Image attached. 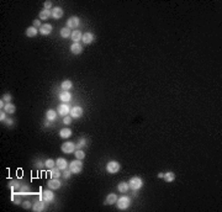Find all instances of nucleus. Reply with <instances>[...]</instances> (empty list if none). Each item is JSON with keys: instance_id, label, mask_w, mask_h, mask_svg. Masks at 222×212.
I'll use <instances>...</instances> for the list:
<instances>
[{"instance_id": "40", "label": "nucleus", "mask_w": 222, "mask_h": 212, "mask_svg": "<svg viewBox=\"0 0 222 212\" xmlns=\"http://www.w3.org/2000/svg\"><path fill=\"white\" fill-rule=\"evenodd\" d=\"M0 121L2 122V121H6V112L5 111H0Z\"/></svg>"}, {"instance_id": "10", "label": "nucleus", "mask_w": 222, "mask_h": 212, "mask_svg": "<svg viewBox=\"0 0 222 212\" xmlns=\"http://www.w3.org/2000/svg\"><path fill=\"white\" fill-rule=\"evenodd\" d=\"M47 186H48V189L58 190V189L62 186V183H60L59 178H51V179L47 181Z\"/></svg>"}, {"instance_id": "12", "label": "nucleus", "mask_w": 222, "mask_h": 212, "mask_svg": "<svg viewBox=\"0 0 222 212\" xmlns=\"http://www.w3.org/2000/svg\"><path fill=\"white\" fill-rule=\"evenodd\" d=\"M46 204H47V202H45L43 200H40V201L35 202V204L32 205V211H35V212L45 211V210H46Z\"/></svg>"}, {"instance_id": "37", "label": "nucleus", "mask_w": 222, "mask_h": 212, "mask_svg": "<svg viewBox=\"0 0 222 212\" xmlns=\"http://www.w3.org/2000/svg\"><path fill=\"white\" fill-rule=\"evenodd\" d=\"M43 6H45V9H46V10H51V9H53V7H52V1H50V0L45 1Z\"/></svg>"}, {"instance_id": "14", "label": "nucleus", "mask_w": 222, "mask_h": 212, "mask_svg": "<svg viewBox=\"0 0 222 212\" xmlns=\"http://www.w3.org/2000/svg\"><path fill=\"white\" fill-rule=\"evenodd\" d=\"M94 40H95V36H94L93 32H85V33H83L82 42H83L84 45H90Z\"/></svg>"}, {"instance_id": "1", "label": "nucleus", "mask_w": 222, "mask_h": 212, "mask_svg": "<svg viewBox=\"0 0 222 212\" xmlns=\"http://www.w3.org/2000/svg\"><path fill=\"white\" fill-rule=\"evenodd\" d=\"M131 202H132L131 197H130V196L123 195V196H121V197H118V199H117V201H116V206H117V209H118V210L125 211V210H127V209L131 206Z\"/></svg>"}, {"instance_id": "8", "label": "nucleus", "mask_w": 222, "mask_h": 212, "mask_svg": "<svg viewBox=\"0 0 222 212\" xmlns=\"http://www.w3.org/2000/svg\"><path fill=\"white\" fill-rule=\"evenodd\" d=\"M57 113H58L59 116H63V117H64V116H67V115L70 113V107H69V105L62 103V104H59V105L57 106Z\"/></svg>"}, {"instance_id": "22", "label": "nucleus", "mask_w": 222, "mask_h": 212, "mask_svg": "<svg viewBox=\"0 0 222 212\" xmlns=\"http://www.w3.org/2000/svg\"><path fill=\"white\" fill-rule=\"evenodd\" d=\"M117 195L116 194H109V195H106V199H105V205H113V204H116V201H117Z\"/></svg>"}, {"instance_id": "32", "label": "nucleus", "mask_w": 222, "mask_h": 212, "mask_svg": "<svg viewBox=\"0 0 222 212\" xmlns=\"http://www.w3.org/2000/svg\"><path fill=\"white\" fill-rule=\"evenodd\" d=\"M45 166L47 168V169H52V168H55V160H53V159L48 158L45 160Z\"/></svg>"}, {"instance_id": "41", "label": "nucleus", "mask_w": 222, "mask_h": 212, "mask_svg": "<svg viewBox=\"0 0 222 212\" xmlns=\"http://www.w3.org/2000/svg\"><path fill=\"white\" fill-rule=\"evenodd\" d=\"M6 125H7L9 127H11V125H14V121H12V120H10V118H9V120H6Z\"/></svg>"}, {"instance_id": "34", "label": "nucleus", "mask_w": 222, "mask_h": 212, "mask_svg": "<svg viewBox=\"0 0 222 212\" xmlns=\"http://www.w3.org/2000/svg\"><path fill=\"white\" fill-rule=\"evenodd\" d=\"M1 99H2L6 104H9V103H11V101H12V95H11L10 93H5V94L1 96Z\"/></svg>"}, {"instance_id": "29", "label": "nucleus", "mask_w": 222, "mask_h": 212, "mask_svg": "<svg viewBox=\"0 0 222 212\" xmlns=\"http://www.w3.org/2000/svg\"><path fill=\"white\" fill-rule=\"evenodd\" d=\"M163 179L166 180V183H171V181H174V180H175V174H174L173 171H168V173H164V176H163Z\"/></svg>"}, {"instance_id": "38", "label": "nucleus", "mask_w": 222, "mask_h": 212, "mask_svg": "<svg viewBox=\"0 0 222 212\" xmlns=\"http://www.w3.org/2000/svg\"><path fill=\"white\" fill-rule=\"evenodd\" d=\"M63 123L64 125H70L72 123V117L70 116H64L63 117Z\"/></svg>"}, {"instance_id": "26", "label": "nucleus", "mask_w": 222, "mask_h": 212, "mask_svg": "<svg viewBox=\"0 0 222 212\" xmlns=\"http://www.w3.org/2000/svg\"><path fill=\"white\" fill-rule=\"evenodd\" d=\"M4 111H5L6 113H9V115H14V113L16 112V106L14 105V104H11V103H9V104L5 105Z\"/></svg>"}, {"instance_id": "5", "label": "nucleus", "mask_w": 222, "mask_h": 212, "mask_svg": "<svg viewBox=\"0 0 222 212\" xmlns=\"http://www.w3.org/2000/svg\"><path fill=\"white\" fill-rule=\"evenodd\" d=\"M60 149H62V152H63L64 154H72V153L75 152L77 147H75V143H73V142H70V141H67V142H64V143L62 144Z\"/></svg>"}, {"instance_id": "25", "label": "nucleus", "mask_w": 222, "mask_h": 212, "mask_svg": "<svg viewBox=\"0 0 222 212\" xmlns=\"http://www.w3.org/2000/svg\"><path fill=\"white\" fill-rule=\"evenodd\" d=\"M60 88H62V90L63 91H69L72 88H73V83H72V80H63L62 82V84H60Z\"/></svg>"}, {"instance_id": "20", "label": "nucleus", "mask_w": 222, "mask_h": 212, "mask_svg": "<svg viewBox=\"0 0 222 212\" xmlns=\"http://www.w3.org/2000/svg\"><path fill=\"white\" fill-rule=\"evenodd\" d=\"M69 50H70V52L73 53V54H75V55H77V54H80V53L83 52V47H82V45H80L79 42H78V43H72Z\"/></svg>"}, {"instance_id": "3", "label": "nucleus", "mask_w": 222, "mask_h": 212, "mask_svg": "<svg viewBox=\"0 0 222 212\" xmlns=\"http://www.w3.org/2000/svg\"><path fill=\"white\" fill-rule=\"evenodd\" d=\"M70 171L73 174H79L82 170H83V160H79V159H74L69 163V166Z\"/></svg>"}, {"instance_id": "7", "label": "nucleus", "mask_w": 222, "mask_h": 212, "mask_svg": "<svg viewBox=\"0 0 222 212\" xmlns=\"http://www.w3.org/2000/svg\"><path fill=\"white\" fill-rule=\"evenodd\" d=\"M79 25H80V19H79L78 16H70V17L67 20V27L70 29V30L79 27Z\"/></svg>"}, {"instance_id": "42", "label": "nucleus", "mask_w": 222, "mask_h": 212, "mask_svg": "<svg viewBox=\"0 0 222 212\" xmlns=\"http://www.w3.org/2000/svg\"><path fill=\"white\" fill-rule=\"evenodd\" d=\"M157 176H158L159 179H163V176H164V173H159V174L157 175Z\"/></svg>"}, {"instance_id": "39", "label": "nucleus", "mask_w": 222, "mask_h": 212, "mask_svg": "<svg viewBox=\"0 0 222 212\" xmlns=\"http://www.w3.org/2000/svg\"><path fill=\"white\" fill-rule=\"evenodd\" d=\"M32 26H35L36 29H37V27H41V26H42V22H41V20H40V19H36V20L33 21V25H32Z\"/></svg>"}, {"instance_id": "11", "label": "nucleus", "mask_w": 222, "mask_h": 212, "mask_svg": "<svg viewBox=\"0 0 222 212\" xmlns=\"http://www.w3.org/2000/svg\"><path fill=\"white\" fill-rule=\"evenodd\" d=\"M52 31H53V26L50 25V24H43V25L40 27V30H38V32H40L42 36H48V35L52 33Z\"/></svg>"}, {"instance_id": "23", "label": "nucleus", "mask_w": 222, "mask_h": 212, "mask_svg": "<svg viewBox=\"0 0 222 212\" xmlns=\"http://www.w3.org/2000/svg\"><path fill=\"white\" fill-rule=\"evenodd\" d=\"M51 16H52V11H51V10H46V9L41 10L40 14H38V19H40V20H47V19H50Z\"/></svg>"}, {"instance_id": "21", "label": "nucleus", "mask_w": 222, "mask_h": 212, "mask_svg": "<svg viewBox=\"0 0 222 212\" xmlns=\"http://www.w3.org/2000/svg\"><path fill=\"white\" fill-rule=\"evenodd\" d=\"M26 36L27 37H30V38H32V37H36L37 36V33H38V30L35 27V26H29L27 29H26Z\"/></svg>"}, {"instance_id": "9", "label": "nucleus", "mask_w": 222, "mask_h": 212, "mask_svg": "<svg viewBox=\"0 0 222 212\" xmlns=\"http://www.w3.org/2000/svg\"><path fill=\"white\" fill-rule=\"evenodd\" d=\"M83 113H84V110H83V107H80V106H74V107H72L70 108V117L72 118H80L82 116H83Z\"/></svg>"}, {"instance_id": "24", "label": "nucleus", "mask_w": 222, "mask_h": 212, "mask_svg": "<svg viewBox=\"0 0 222 212\" xmlns=\"http://www.w3.org/2000/svg\"><path fill=\"white\" fill-rule=\"evenodd\" d=\"M117 190H118L121 194H126V192L130 190L128 183H126V181H121V183H118V185H117Z\"/></svg>"}, {"instance_id": "30", "label": "nucleus", "mask_w": 222, "mask_h": 212, "mask_svg": "<svg viewBox=\"0 0 222 212\" xmlns=\"http://www.w3.org/2000/svg\"><path fill=\"white\" fill-rule=\"evenodd\" d=\"M85 146H87V139H85L84 137L79 138V139H78V142L75 143L77 149H82V148H83V147H85Z\"/></svg>"}, {"instance_id": "33", "label": "nucleus", "mask_w": 222, "mask_h": 212, "mask_svg": "<svg viewBox=\"0 0 222 212\" xmlns=\"http://www.w3.org/2000/svg\"><path fill=\"white\" fill-rule=\"evenodd\" d=\"M20 197H21V195L17 192V194H14V195L11 196V200H12L14 204H16V205H21L22 202H21V199H20Z\"/></svg>"}, {"instance_id": "18", "label": "nucleus", "mask_w": 222, "mask_h": 212, "mask_svg": "<svg viewBox=\"0 0 222 212\" xmlns=\"http://www.w3.org/2000/svg\"><path fill=\"white\" fill-rule=\"evenodd\" d=\"M57 116H58V113H57V110L50 108V110H47V111H46V120H47V121H51V122H53V121H55Z\"/></svg>"}, {"instance_id": "27", "label": "nucleus", "mask_w": 222, "mask_h": 212, "mask_svg": "<svg viewBox=\"0 0 222 212\" xmlns=\"http://www.w3.org/2000/svg\"><path fill=\"white\" fill-rule=\"evenodd\" d=\"M50 175H51V178H60L62 176V170L58 166H55V168L50 169Z\"/></svg>"}, {"instance_id": "28", "label": "nucleus", "mask_w": 222, "mask_h": 212, "mask_svg": "<svg viewBox=\"0 0 222 212\" xmlns=\"http://www.w3.org/2000/svg\"><path fill=\"white\" fill-rule=\"evenodd\" d=\"M59 33H60V37H62V38H69V37L72 36V30L65 26V27H63V29L60 30Z\"/></svg>"}, {"instance_id": "35", "label": "nucleus", "mask_w": 222, "mask_h": 212, "mask_svg": "<svg viewBox=\"0 0 222 212\" xmlns=\"http://www.w3.org/2000/svg\"><path fill=\"white\" fill-rule=\"evenodd\" d=\"M72 171H70V169L68 168V169H65V170H63V173H62V176H63V179H65V180H68V179H70V176H72Z\"/></svg>"}, {"instance_id": "15", "label": "nucleus", "mask_w": 222, "mask_h": 212, "mask_svg": "<svg viewBox=\"0 0 222 212\" xmlns=\"http://www.w3.org/2000/svg\"><path fill=\"white\" fill-rule=\"evenodd\" d=\"M58 98H59V100L62 101V103H64V104H67V103H69L70 100H72V94H70V91H60L59 94H58Z\"/></svg>"}, {"instance_id": "6", "label": "nucleus", "mask_w": 222, "mask_h": 212, "mask_svg": "<svg viewBox=\"0 0 222 212\" xmlns=\"http://www.w3.org/2000/svg\"><path fill=\"white\" fill-rule=\"evenodd\" d=\"M41 200H43L45 202H52L55 200V194H53V190L52 189H47V190H43L42 194H41Z\"/></svg>"}, {"instance_id": "4", "label": "nucleus", "mask_w": 222, "mask_h": 212, "mask_svg": "<svg viewBox=\"0 0 222 212\" xmlns=\"http://www.w3.org/2000/svg\"><path fill=\"white\" fill-rule=\"evenodd\" d=\"M106 171L109 173V174H116V173H118L120 171V169H121V165H120V163L117 161V160H110V161H108L106 163Z\"/></svg>"}, {"instance_id": "17", "label": "nucleus", "mask_w": 222, "mask_h": 212, "mask_svg": "<svg viewBox=\"0 0 222 212\" xmlns=\"http://www.w3.org/2000/svg\"><path fill=\"white\" fill-rule=\"evenodd\" d=\"M55 166H58L62 171L63 170H65V169H68V166H69V164H68V161H67V159L64 158H58L55 160Z\"/></svg>"}, {"instance_id": "13", "label": "nucleus", "mask_w": 222, "mask_h": 212, "mask_svg": "<svg viewBox=\"0 0 222 212\" xmlns=\"http://www.w3.org/2000/svg\"><path fill=\"white\" fill-rule=\"evenodd\" d=\"M51 11H52V17H53L55 20H59V19H62V17H63V15H64V10H63L62 7H59V6H55Z\"/></svg>"}, {"instance_id": "36", "label": "nucleus", "mask_w": 222, "mask_h": 212, "mask_svg": "<svg viewBox=\"0 0 222 212\" xmlns=\"http://www.w3.org/2000/svg\"><path fill=\"white\" fill-rule=\"evenodd\" d=\"M21 206H22L24 209H26V210H29V209H32V204H31L30 201H24V202L21 204Z\"/></svg>"}, {"instance_id": "16", "label": "nucleus", "mask_w": 222, "mask_h": 212, "mask_svg": "<svg viewBox=\"0 0 222 212\" xmlns=\"http://www.w3.org/2000/svg\"><path fill=\"white\" fill-rule=\"evenodd\" d=\"M82 37H83V33H82L80 30H74V31H72L70 38H72L73 43H78L79 41H82Z\"/></svg>"}, {"instance_id": "19", "label": "nucleus", "mask_w": 222, "mask_h": 212, "mask_svg": "<svg viewBox=\"0 0 222 212\" xmlns=\"http://www.w3.org/2000/svg\"><path fill=\"white\" fill-rule=\"evenodd\" d=\"M72 130L70 128H68V127H64V128H62L60 131H59V137L60 138H63V139H68L70 136H72Z\"/></svg>"}, {"instance_id": "31", "label": "nucleus", "mask_w": 222, "mask_h": 212, "mask_svg": "<svg viewBox=\"0 0 222 212\" xmlns=\"http://www.w3.org/2000/svg\"><path fill=\"white\" fill-rule=\"evenodd\" d=\"M74 156H75V159H79V160H83L85 158V153H84L83 149H75Z\"/></svg>"}, {"instance_id": "2", "label": "nucleus", "mask_w": 222, "mask_h": 212, "mask_svg": "<svg viewBox=\"0 0 222 212\" xmlns=\"http://www.w3.org/2000/svg\"><path fill=\"white\" fill-rule=\"evenodd\" d=\"M128 186H130V189H131L132 191H138V190H141V189L143 188V180H142V178H140V176H133V178H131L130 181H128Z\"/></svg>"}]
</instances>
